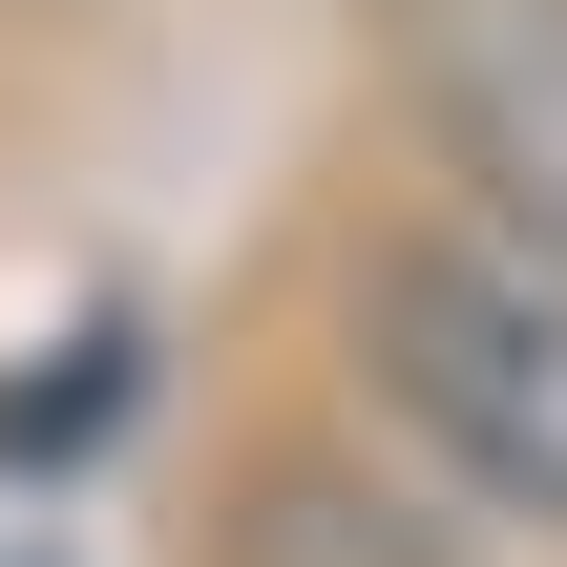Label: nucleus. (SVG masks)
I'll use <instances>...</instances> for the list:
<instances>
[{
    "label": "nucleus",
    "instance_id": "1",
    "mask_svg": "<svg viewBox=\"0 0 567 567\" xmlns=\"http://www.w3.org/2000/svg\"><path fill=\"white\" fill-rule=\"evenodd\" d=\"M358 400L484 505V526H547L567 547V252L505 231H379L358 274Z\"/></svg>",
    "mask_w": 567,
    "mask_h": 567
},
{
    "label": "nucleus",
    "instance_id": "2",
    "mask_svg": "<svg viewBox=\"0 0 567 567\" xmlns=\"http://www.w3.org/2000/svg\"><path fill=\"white\" fill-rule=\"evenodd\" d=\"M400 105H421L463 231L567 252V0H400Z\"/></svg>",
    "mask_w": 567,
    "mask_h": 567
},
{
    "label": "nucleus",
    "instance_id": "3",
    "mask_svg": "<svg viewBox=\"0 0 567 567\" xmlns=\"http://www.w3.org/2000/svg\"><path fill=\"white\" fill-rule=\"evenodd\" d=\"M210 567H463V547H442L379 463H274V484L231 505V547H210Z\"/></svg>",
    "mask_w": 567,
    "mask_h": 567
}]
</instances>
